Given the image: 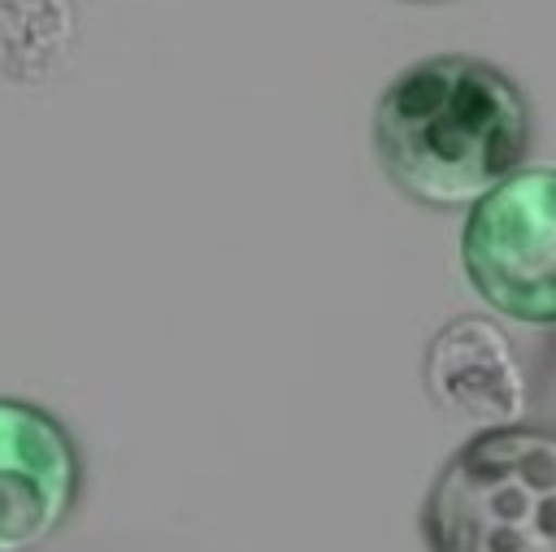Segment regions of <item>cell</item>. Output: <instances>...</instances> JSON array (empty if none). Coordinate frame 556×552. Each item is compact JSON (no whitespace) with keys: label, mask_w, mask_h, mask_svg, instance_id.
Returning a JSON list of instances; mask_svg holds the SVG:
<instances>
[{"label":"cell","mask_w":556,"mask_h":552,"mask_svg":"<svg viewBox=\"0 0 556 552\" xmlns=\"http://www.w3.org/2000/svg\"><path fill=\"white\" fill-rule=\"evenodd\" d=\"M530 148V104L491 61L439 52L404 65L374 109V152L417 204L473 209Z\"/></svg>","instance_id":"1"},{"label":"cell","mask_w":556,"mask_h":552,"mask_svg":"<svg viewBox=\"0 0 556 552\" xmlns=\"http://www.w3.org/2000/svg\"><path fill=\"white\" fill-rule=\"evenodd\" d=\"M421 530L430 552H556V430L465 439L430 482Z\"/></svg>","instance_id":"2"},{"label":"cell","mask_w":556,"mask_h":552,"mask_svg":"<svg viewBox=\"0 0 556 552\" xmlns=\"http://www.w3.org/2000/svg\"><path fill=\"white\" fill-rule=\"evenodd\" d=\"M460 265L495 313L556 326V165H521L469 209Z\"/></svg>","instance_id":"3"},{"label":"cell","mask_w":556,"mask_h":552,"mask_svg":"<svg viewBox=\"0 0 556 552\" xmlns=\"http://www.w3.org/2000/svg\"><path fill=\"white\" fill-rule=\"evenodd\" d=\"M83 487L78 443L35 400L0 396V552L43 548L74 513Z\"/></svg>","instance_id":"4"},{"label":"cell","mask_w":556,"mask_h":552,"mask_svg":"<svg viewBox=\"0 0 556 552\" xmlns=\"http://www.w3.org/2000/svg\"><path fill=\"white\" fill-rule=\"evenodd\" d=\"M426 391L434 404L482 430L517 426L530 404L526 369L508 335L478 313L452 317L426 343Z\"/></svg>","instance_id":"5"}]
</instances>
